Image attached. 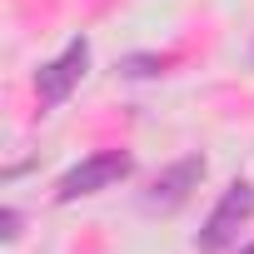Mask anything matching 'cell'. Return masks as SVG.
I'll use <instances>...</instances> for the list:
<instances>
[{
    "label": "cell",
    "mask_w": 254,
    "mask_h": 254,
    "mask_svg": "<svg viewBox=\"0 0 254 254\" xmlns=\"http://www.w3.org/2000/svg\"><path fill=\"white\" fill-rule=\"evenodd\" d=\"M135 175V155L130 150H90L85 160H75L60 180H55V204H75L90 199L100 190H115Z\"/></svg>",
    "instance_id": "1"
},
{
    "label": "cell",
    "mask_w": 254,
    "mask_h": 254,
    "mask_svg": "<svg viewBox=\"0 0 254 254\" xmlns=\"http://www.w3.org/2000/svg\"><path fill=\"white\" fill-rule=\"evenodd\" d=\"M249 219H254V185H249V180H234V185L214 199L209 219L199 224L194 249H199V254H224V249L239 239V229H244Z\"/></svg>",
    "instance_id": "2"
},
{
    "label": "cell",
    "mask_w": 254,
    "mask_h": 254,
    "mask_svg": "<svg viewBox=\"0 0 254 254\" xmlns=\"http://www.w3.org/2000/svg\"><path fill=\"white\" fill-rule=\"evenodd\" d=\"M85 75H90V40H85V35H70L65 50L50 55V60L35 70V100H40V110H60V105L80 90Z\"/></svg>",
    "instance_id": "3"
},
{
    "label": "cell",
    "mask_w": 254,
    "mask_h": 254,
    "mask_svg": "<svg viewBox=\"0 0 254 254\" xmlns=\"http://www.w3.org/2000/svg\"><path fill=\"white\" fill-rule=\"evenodd\" d=\"M204 155H180L175 165H165L155 180H150V190L140 194V209L145 214H175L180 204H190V194L199 190V180H204Z\"/></svg>",
    "instance_id": "4"
},
{
    "label": "cell",
    "mask_w": 254,
    "mask_h": 254,
    "mask_svg": "<svg viewBox=\"0 0 254 254\" xmlns=\"http://www.w3.org/2000/svg\"><path fill=\"white\" fill-rule=\"evenodd\" d=\"M165 65H170L165 55H150V50H135V55H120V65H115V70H120L125 80H155V75H165Z\"/></svg>",
    "instance_id": "5"
},
{
    "label": "cell",
    "mask_w": 254,
    "mask_h": 254,
    "mask_svg": "<svg viewBox=\"0 0 254 254\" xmlns=\"http://www.w3.org/2000/svg\"><path fill=\"white\" fill-rule=\"evenodd\" d=\"M0 239H5V244H15V239H20V209H15V204L0 209Z\"/></svg>",
    "instance_id": "6"
},
{
    "label": "cell",
    "mask_w": 254,
    "mask_h": 254,
    "mask_svg": "<svg viewBox=\"0 0 254 254\" xmlns=\"http://www.w3.org/2000/svg\"><path fill=\"white\" fill-rule=\"evenodd\" d=\"M234 254H254V244H244V249H234Z\"/></svg>",
    "instance_id": "7"
},
{
    "label": "cell",
    "mask_w": 254,
    "mask_h": 254,
    "mask_svg": "<svg viewBox=\"0 0 254 254\" xmlns=\"http://www.w3.org/2000/svg\"><path fill=\"white\" fill-rule=\"evenodd\" d=\"M249 60H254V45H249Z\"/></svg>",
    "instance_id": "8"
}]
</instances>
